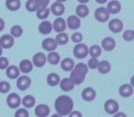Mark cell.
I'll return each mask as SVG.
<instances>
[{
  "mask_svg": "<svg viewBox=\"0 0 134 117\" xmlns=\"http://www.w3.org/2000/svg\"><path fill=\"white\" fill-rule=\"evenodd\" d=\"M68 116L69 117H82V113L79 111H73V112H71V113H70Z\"/></svg>",
  "mask_w": 134,
  "mask_h": 117,
  "instance_id": "43",
  "label": "cell"
},
{
  "mask_svg": "<svg viewBox=\"0 0 134 117\" xmlns=\"http://www.w3.org/2000/svg\"><path fill=\"white\" fill-rule=\"evenodd\" d=\"M15 117H29V112L25 108H19L16 111Z\"/></svg>",
  "mask_w": 134,
  "mask_h": 117,
  "instance_id": "39",
  "label": "cell"
},
{
  "mask_svg": "<svg viewBox=\"0 0 134 117\" xmlns=\"http://www.w3.org/2000/svg\"><path fill=\"white\" fill-rule=\"evenodd\" d=\"M47 60H48L52 65H57L58 63H60L61 58H60V55L57 52L52 51V52H49L48 56H47Z\"/></svg>",
  "mask_w": 134,
  "mask_h": 117,
  "instance_id": "29",
  "label": "cell"
},
{
  "mask_svg": "<svg viewBox=\"0 0 134 117\" xmlns=\"http://www.w3.org/2000/svg\"><path fill=\"white\" fill-rule=\"evenodd\" d=\"M2 53H3V48H1V47H0V57L2 56Z\"/></svg>",
  "mask_w": 134,
  "mask_h": 117,
  "instance_id": "51",
  "label": "cell"
},
{
  "mask_svg": "<svg viewBox=\"0 0 134 117\" xmlns=\"http://www.w3.org/2000/svg\"><path fill=\"white\" fill-rule=\"evenodd\" d=\"M71 39H72V41H73V42L78 44V43H81V41L83 40V35L80 33V32H75V33L72 35Z\"/></svg>",
  "mask_w": 134,
  "mask_h": 117,
  "instance_id": "40",
  "label": "cell"
},
{
  "mask_svg": "<svg viewBox=\"0 0 134 117\" xmlns=\"http://www.w3.org/2000/svg\"><path fill=\"white\" fill-rule=\"evenodd\" d=\"M82 98L86 102H92L96 98V91L92 87H87L83 90Z\"/></svg>",
  "mask_w": 134,
  "mask_h": 117,
  "instance_id": "18",
  "label": "cell"
},
{
  "mask_svg": "<svg viewBox=\"0 0 134 117\" xmlns=\"http://www.w3.org/2000/svg\"><path fill=\"white\" fill-rule=\"evenodd\" d=\"M123 39L125 41H132L134 39V30L127 29L123 33Z\"/></svg>",
  "mask_w": 134,
  "mask_h": 117,
  "instance_id": "36",
  "label": "cell"
},
{
  "mask_svg": "<svg viewBox=\"0 0 134 117\" xmlns=\"http://www.w3.org/2000/svg\"><path fill=\"white\" fill-rule=\"evenodd\" d=\"M130 85L132 86V87H134V76H132L131 78H130Z\"/></svg>",
  "mask_w": 134,
  "mask_h": 117,
  "instance_id": "48",
  "label": "cell"
},
{
  "mask_svg": "<svg viewBox=\"0 0 134 117\" xmlns=\"http://www.w3.org/2000/svg\"><path fill=\"white\" fill-rule=\"evenodd\" d=\"M10 90V84L8 82L2 81L0 82V93H7Z\"/></svg>",
  "mask_w": 134,
  "mask_h": 117,
  "instance_id": "37",
  "label": "cell"
},
{
  "mask_svg": "<svg viewBox=\"0 0 134 117\" xmlns=\"http://www.w3.org/2000/svg\"><path fill=\"white\" fill-rule=\"evenodd\" d=\"M55 40L58 45H65L69 40V38L66 33L62 32V33H58V35L55 38Z\"/></svg>",
  "mask_w": 134,
  "mask_h": 117,
  "instance_id": "33",
  "label": "cell"
},
{
  "mask_svg": "<svg viewBox=\"0 0 134 117\" xmlns=\"http://www.w3.org/2000/svg\"><path fill=\"white\" fill-rule=\"evenodd\" d=\"M14 46V38L11 35L5 34L0 38V47L2 48H10Z\"/></svg>",
  "mask_w": 134,
  "mask_h": 117,
  "instance_id": "12",
  "label": "cell"
},
{
  "mask_svg": "<svg viewBox=\"0 0 134 117\" xmlns=\"http://www.w3.org/2000/svg\"><path fill=\"white\" fill-rule=\"evenodd\" d=\"M73 53L76 59H85L89 54V48L86 44L78 43L74 48Z\"/></svg>",
  "mask_w": 134,
  "mask_h": 117,
  "instance_id": "3",
  "label": "cell"
},
{
  "mask_svg": "<svg viewBox=\"0 0 134 117\" xmlns=\"http://www.w3.org/2000/svg\"><path fill=\"white\" fill-rule=\"evenodd\" d=\"M19 69L23 73H30L33 69V63L29 60H23L19 62Z\"/></svg>",
  "mask_w": 134,
  "mask_h": 117,
  "instance_id": "22",
  "label": "cell"
},
{
  "mask_svg": "<svg viewBox=\"0 0 134 117\" xmlns=\"http://www.w3.org/2000/svg\"><path fill=\"white\" fill-rule=\"evenodd\" d=\"M119 93L120 96L124 97V98H128V97L131 96L133 93V87L129 83H124L119 87Z\"/></svg>",
  "mask_w": 134,
  "mask_h": 117,
  "instance_id": "16",
  "label": "cell"
},
{
  "mask_svg": "<svg viewBox=\"0 0 134 117\" xmlns=\"http://www.w3.org/2000/svg\"><path fill=\"white\" fill-rule=\"evenodd\" d=\"M5 28V22L1 17H0V31H2Z\"/></svg>",
  "mask_w": 134,
  "mask_h": 117,
  "instance_id": "45",
  "label": "cell"
},
{
  "mask_svg": "<svg viewBox=\"0 0 134 117\" xmlns=\"http://www.w3.org/2000/svg\"><path fill=\"white\" fill-rule=\"evenodd\" d=\"M111 70V65H110L109 61L108 60H102L99 61L98 66H97V71H99V73L101 74H107Z\"/></svg>",
  "mask_w": 134,
  "mask_h": 117,
  "instance_id": "26",
  "label": "cell"
},
{
  "mask_svg": "<svg viewBox=\"0 0 134 117\" xmlns=\"http://www.w3.org/2000/svg\"><path fill=\"white\" fill-rule=\"evenodd\" d=\"M41 46H42V48L44 50L52 52V51H54V50L57 48L58 44L54 39H52V38H47V39L42 40Z\"/></svg>",
  "mask_w": 134,
  "mask_h": 117,
  "instance_id": "7",
  "label": "cell"
},
{
  "mask_svg": "<svg viewBox=\"0 0 134 117\" xmlns=\"http://www.w3.org/2000/svg\"><path fill=\"white\" fill-rule=\"evenodd\" d=\"M87 71H88V67L86 64L78 63L72 70L69 78L73 81L75 85H79V84L84 82L86 74H87Z\"/></svg>",
  "mask_w": 134,
  "mask_h": 117,
  "instance_id": "2",
  "label": "cell"
},
{
  "mask_svg": "<svg viewBox=\"0 0 134 117\" xmlns=\"http://www.w3.org/2000/svg\"><path fill=\"white\" fill-rule=\"evenodd\" d=\"M60 82H61L60 76L54 72L50 73V74L48 75V77H47V83L50 86H52V87L57 86L58 84H60Z\"/></svg>",
  "mask_w": 134,
  "mask_h": 117,
  "instance_id": "27",
  "label": "cell"
},
{
  "mask_svg": "<svg viewBox=\"0 0 134 117\" xmlns=\"http://www.w3.org/2000/svg\"><path fill=\"white\" fill-rule=\"evenodd\" d=\"M113 117H127V115L124 113H122V112H118L117 113L114 114Z\"/></svg>",
  "mask_w": 134,
  "mask_h": 117,
  "instance_id": "44",
  "label": "cell"
},
{
  "mask_svg": "<svg viewBox=\"0 0 134 117\" xmlns=\"http://www.w3.org/2000/svg\"><path fill=\"white\" fill-rule=\"evenodd\" d=\"M106 8L109 12V14H117L120 11L121 4L119 1H117V0H111L110 2H108Z\"/></svg>",
  "mask_w": 134,
  "mask_h": 117,
  "instance_id": "21",
  "label": "cell"
},
{
  "mask_svg": "<svg viewBox=\"0 0 134 117\" xmlns=\"http://www.w3.org/2000/svg\"><path fill=\"white\" fill-rule=\"evenodd\" d=\"M109 12L106 8H98L95 11V17L99 22H107L109 19Z\"/></svg>",
  "mask_w": 134,
  "mask_h": 117,
  "instance_id": "6",
  "label": "cell"
},
{
  "mask_svg": "<svg viewBox=\"0 0 134 117\" xmlns=\"http://www.w3.org/2000/svg\"><path fill=\"white\" fill-rule=\"evenodd\" d=\"M65 1H67V0H55V2H59V3H63Z\"/></svg>",
  "mask_w": 134,
  "mask_h": 117,
  "instance_id": "50",
  "label": "cell"
},
{
  "mask_svg": "<svg viewBox=\"0 0 134 117\" xmlns=\"http://www.w3.org/2000/svg\"><path fill=\"white\" fill-rule=\"evenodd\" d=\"M98 63H99V61L97 59H96V58H91V59L88 60V63H87L88 69H91V70L97 69Z\"/></svg>",
  "mask_w": 134,
  "mask_h": 117,
  "instance_id": "38",
  "label": "cell"
},
{
  "mask_svg": "<svg viewBox=\"0 0 134 117\" xmlns=\"http://www.w3.org/2000/svg\"><path fill=\"white\" fill-rule=\"evenodd\" d=\"M30 84H31V80L27 75L19 77L17 80V87L20 91H26L28 88H30Z\"/></svg>",
  "mask_w": 134,
  "mask_h": 117,
  "instance_id": "8",
  "label": "cell"
},
{
  "mask_svg": "<svg viewBox=\"0 0 134 117\" xmlns=\"http://www.w3.org/2000/svg\"><path fill=\"white\" fill-rule=\"evenodd\" d=\"M98 4H105V3L108 2V0H96Z\"/></svg>",
  "mask_w": 134,
  "mask_h": 117,
  "instance_id": "46",
  "label": "cell"
},
{
  "mask_svg": "<svg viewBox=\"0 0 134 117\" xmlns=\"http://www.w3.org/2000/svg\"><path fill=\"white\" fill-rule=\"evenodd\" d=\"M23 34V29L19 25H14L11 28H10V35L15 39V38H19Z\"/></svg>",
  "mask_w": 134,
  "mask_h": 117,
  "instance_id": "34",
  "label": "cell"
},
{
  "mask_svg": "<svg viewBox=\"0 0 134 117\" xmlns=\"http://www.w3.org/2000/svg\"><path fill=\"white\" fill-rule=\"evenodd\" d=\"M52 24L50 21L47 20H43L42 22L40 23L39 25V31L41 34L42 35H49V34L52 32Z\"/></svg>",
  "mask_w": 134,
  "mask_h": 117,
  "instance_id": "17",
  "label": "cell"
},
{
  "mask_svg": "<svg viewBox=\"0 0 134 117\" xmlns=\"http://www.w3.org/2000/svg\"><path fill=\"white\" fill-rule=\"evenodd\" d=\"M47 61V56L42 52H38L32 58V63L35 65L36 67L41 68L45 65Z\"/></svg>",
  "mask_w": 134,
  "mask_h": 117,
  "instance_id": "9",
  "label": "cell"
},
{
  "mask_svg": "<svg viewBox=\"0 0 134 117\" xmlns=\"http://www.w3.org/2000/svg\"><path fill=\"white\" fill-rule=\"evenodd\" d=\"M26 9L29 12H36L39 8H38V5L36 0H28L26 3Z\"/></svg>",
  "mask_w": 134,
  "mask_h": 117,
  "instance_id": "35",
  "label": "cell"
},
{
  "mask_svg": "<svg viewBox=\"0 0 134 117\" xmlns=\"http://www.w3.org/2000/svg\"><path fill=\"white\" fill-rule=\"evenodd\" d=\"M51 117H63L62 115H60L59 113H56V114H52Z\"/></svg>",
  "mask_w": 134,
  "mask_h": 117,
  "instance_id": "49",
  "label": "cell"
},
{
  "mask_svg": "<svg viewBox=\"0 0 134 117\" xmlns=\"http://www.w3.org/2000/svg\"><path fill=\"white\" fill-rule=\"evenodd\" d=\"M105 111L108 113V114H115L119 112V105L118 102L114 99H108L106 101L104 104Z\"/></svg>",
  "mask_w": 134,
  "mask_h": 117,
  "instance_id": "4",
  "label": "cell"
},
{
  "mask_svg": "<svg viewBox=\"0 0 134 117\" xmlns=\"http://www.w3.org/2000/svg\"><path fill=\"white\" fill-rule=\"evenodd\" d=\"M77 1H78L80 4H86V3H87L89 0H77Z\"/></svg>",
  "mask_w": 134,
  "mask_h": 117,
  "instance_id": "47",
  "label": "cell"
},
{
  "mask_svg": "<svg viewBox=\"0 0 134 117\" xmlns=\"http://www.w3.org/2000/svg\"><path fill=\"white\" fill-rule=\"evenodd\" d=\"M21 6V3L19 0H7L6 7L10 11H16L19 10Z\"/></svg>",
  "mask_w": 134,
  "mask_h": 117,
  "instance_id": "28",
  "label": "cell"
},
{
  "mask_svg": "<svg viewBox=\"0 0 134 117\" xmlns=\"http://www.w3.org/2000/svg\"><path fill=\"white\" fill-rule=\"evenodd\" d=\"M38 5V8H47L50 3V0H36Z\"/></svg>",
  "mask_w": 134,
  "mask_h": 117,
  "instance_id": "42",
  "label": "cell"
},
{
  "mask_svg": "<svg viewBox=\"0 0 134 117\" xmlns=\"http://www.w3.org/2000/svg\"><path fill=\"white\" fill-rule=\"evenodd\" d=\"M34 112L38 117H47L50 114V107L47 104H38Z\"/></svg>",
  "mask_w": 134,
  "mask_h": 117,
  "instance_id": "15",
  "label": "cell"
},
{
  "mask_svg": "<svg viewBox=\"0 0 134 117\" xmlns=\"http://www.w3.org/2000/svg\"><path fill=\"white\" fill-rule=\"evenodd\" d=\"M101 48L106 51H111L116 48V41L113 38H105L101 42Z\"/></svg>",
  "mask_w": 134,
  "mask_h": 117,
  "instance_id": "14",
  "label": "cell"
},
{
  "mask_svg": "<svg viewBox=\"0 0 134 117\" xmlns=\"http://www.w3.org/2000/svg\"><path fill=\"white\" fill-rule=\"evenodd\" d=\"M19 72H20L19 69L18 67H16V66H14V65L8 66V67L7 68V70H6L7 76H8L9 79H11V80H14V79L19 78Z\"/></svg>",
  "mask_w": 134,
  "mask_h": 117,
  "instance_id": "24",
  "label": "cell"
},
{
  "mask_svg": "<svg viewBox=\"0 0 134 117\" xmlns=\"http://www.w3.org/2000/svg\"><path fill=\"white\" fill-rule=\"evenodd\" d=\"M108 28L113 33H119L123 29V23L120 19H113L108 23Z\"/></svg>",
  "mask_w": 134,
  "mask_h": 117,
  "instance_id": "11",
  "label": "cell"
},
{
  "mask_svg": "<svg viewBox=\"0 0 134 117\" xmlns=\"http://www.w3.org/2000/svg\"><path fill=\"white\" fill-rule=\"evenodd\" d=\"M21 98L17 93H10L7 97V103L11 109H17L21 103Z\"/></svg>",
  "mask_w": 134,
  "mask_h": 117,
  "instance_id": "5",
  "label": "cell"
},
{
  "mask_svg": "<svg viewBox=\"0 0 134 117\" xmlns=\"http://www.w3.org/2000/svg\"><path fill=\"white\" fill-rule=\"evenodd\" d=\"M9 66L8 60L6 57H0V70H7V68Z\"/></svg>",
  "mask_w": 134,
  "mask_h": 117,
  "instance_id": "41",
  "label": "cell"
},
{
  "mask_svg": "<svg viewBox=\"0 0 134 117\" xmlns=\"http://www.w3.org/2000/svg\"><path fill=\"white\" fill-rule=\"evenodd\" d=\"M101 53H102V48L100 46H98V45H93V46L90 47L89 54L92 58L97 59L101 55Z\"/></svg>",
  "mask_w": 134,
  "mask_h": 117,
  "instance_id": "31",
  "label": "cell"
},
{
  "mask_svg": "<svg viewBox=\"0 0 134 117\" xmlns=\"http://www.w3.org/2000/svg\"><path fill=\"white\" fill-rule=\"evenodd\" d=\"M51 11L52 12V14L57 17H61L65 11V8L64 5L63 3H59V2H54L53 4L51 7Z\"/></svg>",
  "mask_w": 134,
  "mask_h": 117,
  "instance_id": "20",
  "label": "cell"
},
{
  "mask_svg": "<svg viewBox=\"0 0 134 117\" xmlns=\"http://www.w3.org/2000/svg\"><path fill=\"white\" fill-rule=\"evenodd\" d=\"M61 67L65 71H72V70L75 68V62L70 58H66L61 61Z\"/></svg>",
  "mask_w": 134,
  "mask_h": 117,
  "instance_id": "25",
  "label": "cell"
},
{
  "mask_svg": "<svg viewBox=\"0 0 134 117\" xmlns=\"http://www.w3.org/2000/svg\"><path fill=\"white\" fill-rule=\"evenodd\" d=\"M75 14L80 19H85L87 17V15L89 14V8L86 4H79L76 7L75 9Z\"/></svg>",
  "mask_w": 134,
  "mask_h": 117,
  "instance_id": "23",
  "label": "cell"
},
{
  "mask_svg": "<svg viewBox=\"0 0 134 117\" xmlns=\"http://www.w3.org/2000/svg\"><path fill=\"white\" fill-rule=\"evenodd\" d=\"M67 27L70 28V29H78L81 27V19L80 17H78L76 15H73L68 17L66 21Z\"/></svg>",
  "mask_w": 134,
  "mask_h": 117,
  "instance_id": "10",
  "label": "cell"
},
{
  "mask_svg": "<svg viewBox=\"0 0 134 117\" xmlns=\"http://www.w3.org/2000/svg\"><path fill=\"white\" fill-rule=\"evenodd\" d=\"M50 14V9L48 8H39L36 11V16L38 19H41V20H45L47 17H49Z\"/></svg>",
  "mask_w": 134,
  "mask_h": 117,
  "instance_id": "32",
  "label": "cell"
},
{
  "mask_svg": "<svg viewBox=\"0 0 134 117\" xmlns=\"http://www.w3.org/2000/svg\"><path fill=\"white\" fill-rule=\"evenodd\" d=\"M21 103L25 106L26 108H32L36 103V100L33 96L31 95H27L21 101Z\"/></svg>",
  "mask_w": 134,
  "mask_h": 117,
  "instance_id": "30",
  "label": "cell"
},
{
  "mask_svg": "<svg viewBox=\"0 0 134 117\" xmlns=\"http://www.w3.org/2000/svg\"><path fill=\"white\" fill-rule=\"evenodd\" d=\"M55 110L62 116L69 115L74 111V102L71 97L67 95H61L55 100Z\"/></svg>",
  "mask_w": 134,
  "mask_h": 117,
  "instance_id": "1",
  "label": "cell"
},
{
  "mask_svg": "<svg viewBox=\"0 0 134 117\" xmlns=\"http://www.w3.org/2000/svg\"><path fill=\"white\" fill-rule=\"evenodd\" d=\"M66 21L63 19V17H59L53 21V24H52V28L55 30L58 33H62V32H64V30L66 29Z\"/></svg>",
  "mask_w": 134,
  "mask_h": 117,
  "instance_id": "13",
  "label": "cell"
},
{
  "mask_svg": "<svg viewBox=\"0 0 134 117\" xmlns=\"http://www.w3.org/2000/svg\"><path fill=\"white\" fill-rule=\"evenodd\" d=\"M60 87H61V89L63 91L68 93V91H71L74 89L75 83H74L73 81L70 78H64L63 80H61V82H60Z\"/></svg>",
  "mask_w": 134,
  "mask_h": 117,
  "instance_id": "19",
  "label": "cell"
}]
</instances>
